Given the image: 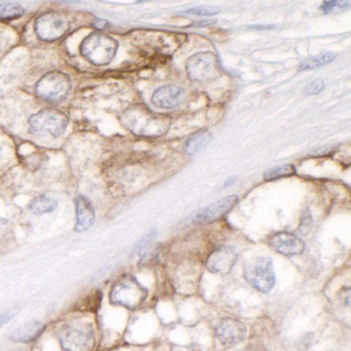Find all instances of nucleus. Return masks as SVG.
I'll return each instance as SVG.
<instances>
[{
  "mask_svg": "<svg viewBox=\"0 0 351 351\" xmlns=\"http://www.w3.org/2000/svg\"><path fill=\"white\" fill-rule=\"evenodd\" d=\"M71 27V21L64 14L47 13L36 19L34 32L40 40L51 43L66 36Z\"/></svg>",
  "mask_w": 351,
  "mask_h": 351,
  "instance_id": "7",
  "label": "nucleus"
},
{
  "mask_svg": "<svg viewBox=\"0 0 351 351\" xmlns=\"http://www.w3.org/2000/svg\"><path fill=\"white\" fill-rule=\"evenodd\" d=\"M75 207H77L75 231H87L95 221V211H94L93 205L89 199L84 196H79L75 199Z\"/></svg>",
  "mask_w": 351,
  "mask_h": 351,
  "instance_id": "16",
  "label": "nucleus"
},
{
  "mask_svg": "<svg viewBox=\"0 0 351 351\" xmlns=\"http://www.w3.org/2000/svg\"><path fill=\"white\" fill-rule=\"evenodd\" d=\"M184 34L176 32H147L145 45L149 50L161 56L170 57L186 42Z\"/></svg>",
  "mask_w": 351,
  "mask_h": 351,
  "instance_id": "10",
  "label": "nucleus"
},
{
  "mask_svg": "<svg viewBox=\"0 0 351 351\" xmlns=\"http://www.w3.org/2000/svg\"><path fill=\"white\" fill-rule=\"evenodd\" d=\"M324 89V82L320 79L314 80L313 82L306 86L305 89H304V94L308 96L316 95V94L320 93Z\"/></svg>",
  "mask_w": 351,
  "mask_h": 351,
  "instance_id": "27",
  "label": "nucleus"
},
{
  "mask_svg": "<svg viewBox=\"0 0 351 351\" xmlns=\"http://www.w3.org/2000/svg\"><path fill=\"white\" fill-rule=\"evenodd\" d=\"M186 71L193 82L208 83L221 75V64L213 53L200 52L188 59Z\"/></svg>",
  "mask_w": 351,
  "mask_h": 351,
  "instance_id": "6",
  "label": "nucleus"
},
{
  "mask_svg": "<svg viewBox=\"0 0 351 351\" xmlns=\"http://www.w3.org/2000/svg\"><path fill=\"white\" fill-rule=\"evenodd\" d=\"M14 235L13 227L9 219H0V241L9 240Z\"/></svg>",
  "mask_w": 351,
  "mask_h": 351,
  "instance_id": "26",
  "label": "nucleus"
},
{
  "mask_svg": "<svg viewBox=\"0 0 351 351\" xmlns=\"http://www.w3.org/2000/svg\"><path fill=\"white\" fill-rule=\"evenodd\" d=\"M58 339L66 351H93L95 348V330L86 322L65 324L59 330Z\"/></svg>",
  "mask_w": 351,
  "mask_h": 351,
  "instance_id": "4",
  "label": "nucleus"
},
{
  "mask_svg": "<svg viewBox=\"0 0 351 351\" xmlns=\"http://www.w3.org/2000/svg\"><path fill=\"white\" fill-rule=\"evenodd\" d=\"M58 206L56 199L52 197L43 196L36 197L30 202L29 209L34 215H45V213H53Z\"/></svg>",
  "mask_w": 351,
  "mask_h": 351,
  "instance_id": "19",
  "label": "nucleus"
},
{
  "mask_svg": "<svg viewBox=\"0 0 351 351\" xmlns=\"http://www.w3.org/2000/svg\"><path fill=\"white\" fill-rule=\"evenodd\" d=\"M337 55L334 53H322L319 56L311 57V58L306 59L300 65V71H310V69H315L317 67L324 66V65L330 64V62L336 59Z\"/></svg>",
  "mask_w": 351,
  "mask_h": 351,
  "instance_id": "20",
  "label": "nucleus"
},
{
  "mask_svg": "<svg viewBox=\"0 0 351 351\" xmlns=\"http://www.w3.org/2000/svg\"><path fill=\"white\" fill-rule=\"evenodd\" d=\"M215 332L221 344L225 346H234L245 340L247 328L240 320L226 317L221 320Z\"/></svg>",
  "mask_w": 351,
  "mask_h": 351,
  "instance_id": "11",
  "label": "nucleus"
},
{
  "mask_svg": "<svg viewBox=\"0 0 351 351\" xmlns=\"http://www.w3.org/2000/svg\"><path fill=\"white\" fill-rule=\"evenodd\" d=\"M156 237H157V230L153 229L147 232V233L139 240L138 243L135 245L134 250H133V254H136V256H139V258L145 256V254L153 247Z\"/></svg>",
  "mask_w": 351,
  "mask_h": 351,
  "instance_id": "22",
  "label": "nucleus"
},
{
  "mask_svg": "<svg viewBox=\"0 0 351 351\" xmlns=\"http://www.w3.org/2000/svg\"><path fill=\"white\" fill-rule=\"evenodd\" d=\"M147 293V289L133 275H122L112 285L110 301L112 305L135 310L145 303Z\"/></svg>",
  "mask_w": 351,
  "mask_h": 351,
  "instance_id": "2",
  "label": "nucleus"
},
{
  "mask_svg": "<svg viewBox=\"0 0 351 351\" xmlns=\"http://www.w3.org/2000/svg\"><path fill=\"white\" fill-rule=\"evenodd\" d=\"M118 42L100 32H92L81 44L82 55L96 66L110 64L118 51Z\"/></svg>",
  "mask_w": 351,
  "mask_h": 351,
  "instance_id": "3",
  "label": "nucleus"
},
{
  "mask_svg": "<svg viewBox=\"0 0 351 351\" xmlns=\"http://www.w3.org/2000/svg\"><path fill=\"white\" fill-rule=\"evenodd\" d=\"M43 328L42 322L32 319L16 330L12 334L11 339L15 342L30 343L40 336Z\"/></svg>",
  "mask_w": 351,
  "mask_h": 351,
  "instance_id": "17",
  "label": "nucleus"
},
{
  "mask_svg": "<svg viewBox=\"0 0 351 351\" xmlns=\"http://www.w3.org/2000/svg\"><path fill=\"white\" fill-rule=\"evenodd\" d=\"M12 318V314L10 312H5V313L0 314V328L9 322Z\"/></svg>",
  "mask_w": 351,
  "mask_h": 351,
  "instance_id": "29",
  "label": "nucleus"
},
{
  "mask_svg": "<svg viewBox=\"0 0 351 351\" xmlns=\"http://www.w3.org/2000/svg\"><path fill=\"white\" fill-rule=\"evenodd\" d=\"M237 262V252L231 246H221L213 250L206 261V267L215 274L227 275Z\"/></svg>",
  "mask_w": 351,
  "mask_h": 351,
  "instance_id": "13",
  "label": "nucleus"
},
{
  "mask_svg": "<svg viewBox=\"0 0 351 351\" xmlns=\"http://www.w3.org/2000/svg\"><path fill=\"white\" fill-rule=\"evenodd\" d=\"M349 5H350L349 1H326V3H322L320 9L326 14L336 13V12L343 11Z\"/></svg>",
  "mask_w": 351,
  "mask_h": 351,
  "instance_id": "25",
  "label": "nucleus"
},
{
  "mask_svg": "<svg viewBox=\"0 0 351 351\" xmlns=\"http://www.w3.org/2000/svg\"><path fill=\"white\" fill-rule=\"evenodd\" d=\"M25 13V9L19 3H0V20L18 19Z\"/></svg>",
  "mask_w": 351,
  "mask_h": 351,
  "instance_id": "21",
  "label": "nucleus"
},
{
  "mask_svg": "<svg viewBox=\"0 0 351 351\" xmlns=\"http://www.w3.org/2000/svg\"><path fill=\"white\" fill-rule=\"evenodd\" d=\"M102 293L100 291H94L91 295L86 298L85 301L81 305V309L85 311H97L99 306L101 305Z\"/></svg>",
  "mask_w": 351,
  "mask_h": 351,
  "instance_id": "24",
  "label": "nucleus"
},
{
  "mask_svg": "<svg viewBox=\"0 0 351 351\" xmlns=\"http://www.w3.org/2000/svg\"><path fill=\"white\" fill-rule=\"evenodd\" d=\"M71 88V80L65 73L53 71L40 80L36 85V92L47 101L58 102L66 97Z\"/></svg>",
  "mask_w": 351,
  "mask_h": 351,
  "instance_id": "9",
  "label": "nucleus"
},
{
  "mask_svg": "<svg viewBox=\"0 0 351 351\" xmlns=\"http://www.w3.org/2000/svg\"><path fill=\"white\" fill-rule=\"evenodd\" d=\"M121 121L125 128L133 134L147 138L163 136L171 125V120L167 114H156L143 104L127 108L123 112Z\"/></svg>",
  "mask_w": 351,
  "mask_h": 351,
  "instance_id": "1",
  "label": "nucleus"
},
{
  "mask_svg": "<svg viewBox=\"0 0 351 351\" xmlns=\"http://www.w3.org/2000/svg\"><path fill=\"white\" fill-rule=\"evenodd\" d=\"M238 202V196L231 195L221 200L215 201L213 204L203 208L193 217V223L203 225L219 221L225 217Z\"/></svg>",
  "mask_w": 351,
  "mask_h": 351,
  "instance_id": "12",
  "label": "nucleus"
},
{
  "mask_svg": "<svg viewBox=\"0 0 351 351\" xmlns=\"http://www.w3.org/2000/svg\"><path fill=\"white\" fill-rule=\"evenodd\" d=\"M211 138H213V134L209 131L197 132L186 141L184 149L189 155H197L210 143Z\"/></svg>",
  "mask_w": 351,
  "mask_h": 351,
  "instance_id": "18",
  "label": "nucleus"
},
{
  "mask_svg": "<svg viewBox=\"0 0 351 351\" xmlns=\"http://www.w3.org/2000/svg\"><path fill=\"white\" fill-rule=\"evenodd\" d=\"M186 14H193V15L198 16H213L217 15L219 11L215 9H211V8H196V9L189 10L186 12Z\"/></svg>",
  "mask_w": 351,
  "mask_h": 351,
  "instance_id": "28",
  "label": "nucleus"
},
{
  "mask_svg": "<svg viewBox=\"0 0 351 351\" xmlns=\"http://www.w3.org/2000/svg\"><path fill=\"white\" fill-rule=\"evenodd\" d=\"M243 276L256 291L268 293L275 285V271L272 260L267 256H256L243 264Z\"/></svg>",
  "mask_w": 351,
  "mask_h": 351,
  "instance_id": "5",
  "label": "nucleus"
},
{
  "mask_svg": "<svg viewBox=\"0 0 351 351\" xmlns=\"http://www.w3.org/2000/svg\"><path fill=\"white\" fill-rule=\"evenodd\" d=\"M269 244L279 254L287 256L302 254L305 250V243L301 238L289 232H279L269 238Z\"/></svg>",
  "mask_w": 351,
  "mask_h": 351,
  "instance_id": "14",
  "label": "nucleus"
},
{
  "mask_svg": "<svg viewBox=\"0 0 351 351\" xmlns=\"http://www.w3.org/2000/svg\"><path fill=\"white\" fill-rule=\"evenodd\" d=\"M186 97V90L178 86L167 85L159 88L153 94L152 102L157 108L169 110L184 104Z\"/></svg>",
  "mask_w": 351,
  "mask_h": 351,
  "instance_id": "15",
  "label": "nucleus"
},
{
  "mask_svg": "<svg viewBox=\"0 0 351 351\" xmlns=\"http://www.w3.org/2000/svg\"><path fill=\"white\" fill-rule=\"evenodd\" d=\"M295 173V166L287 164V165L278 166V167L272 168V169L265 172L264 178L265 180H279V178H289Z\"/></svg>",
  "mask_w": 351,
  "mask_h": 351,
  "instance_id": "23",
  "label": "nucleus"
},
{
  "mask_svg": "<svg viewBox=\"0 0 351 351\" xmlns=\"http://www.w3.org/2000/svg\"><path fill=\"white\" fill-rule=\"evenodd\" d=\"M69 126L66 114L58 110L47 108L34 114L29 119L30 131L34 133L44 132L59 137L65 132Z\"/></svg>",
  "mask_w": 351,
  "mask_h": 351,
  "instance_id": "8",
  "label": "nucleus"
}]
</instances>
